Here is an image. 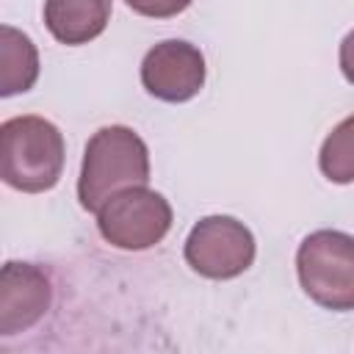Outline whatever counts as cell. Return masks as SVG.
<instances>
[{
    "label": "cell",
    "mask_w": 354,
    "mask_h": 354,
    "mask_svg": "<svg viewBox=\"0 0 354 354\" xmlns=\"http://www.w3.org/2000/svg\"><path fill=\"white\" fill-rule=\"evenodd\" d=\"M149 183V149L127 124L100 127L86 149L77 177V199L83 210L97 213L116 191Z\"/></svg>",
    "instance_id": "1"
},
{
    "label": "cell",
    "mask_w": 354,
    "mask_h": 354,
    "mask_svg": "<svg viewBox=\"0 0 354 354\" xmlns=\"http://www.w3.org/2000/svg\"><path fill=\"white\" fill-rule=\"evenodd\" d=\"M64 136L44 116H11L0 124V174L22 194H41L58 185L64 171Z\"/></svg>",
    "instance_id": "2"
},
{
    "label": "cell",
    "mask_w": 354,
    "mask_h": 354,
    "mask_svg": "<svg viewBox=\"0 0 354 354\" xmlns=\"http://www.w3.org/2000/svg\"><path fill=\"white\" fill-rule=\"evenodd\" d=\"M301 290L326 310H354V235L315 230L296 249Z\"/></svg>",
    "instance_id": "3"
},
{
    "label": "cell",
    "mask_w": 354,
    "mask_h": 354,
    "mask_svg": "<svg viewBox=\"0 0 354 354\" xmlns=\"http://www.w3.org/2000/svg\"><path fill=\"white\" fill-rule=\"evenodd\" d=\"M171 218L174 213L163 194L147 185H130L116 191L97 210V230L111 246L141 252L166 238Z\"/></svg>",
    "instance_id": "4"
},
{
    "label": "cell",
    "mask_w": 354,
    "mask_h": 354,
    "mask_svg": "<svg viewBox=\"0 0 354 354\" xmlns=\"http://www.w3.org/2000/svg\"><path fill=\"white\" fill-rule=\"evenodd\" d=\"M185 263L207 279H235L241 277L257 254L252 230L232 216H205L185 238Z\"/></svg>",
    "instance_id": "5"
},
{
    "label": "cell",
    "mask_w": 354,
    "mask_h": 354,
    "mask_svg": "<svg viewBox=\"0 0 354 354\" xmlns=\"http://www.w3.org/2000/svg\"><path fill=\"white\" fill-rule=\"evenodd\" d=\"M205 55L183 39L158 41L141 61V86L163 102H188L205 86Z\"/></svg>",
    "instance_id": "6"
},
{
    "label": "cell",
    "mask_w": 354,
    "mask_h": 354,
    "mask_svg": "<svg viewBox=\"0 0 354 354\" xmlns=\"http://www.w3.org/2000/svg\"><path fill=\"white\" fill-rule=\"evenodd\" d=\"M53 304L50 277L33 263L8 260L0 271V335L11 337L36 326Z\"/></svg>",
    "instance_id": "7"
},
{
    "label": "cell",
    "mask_w": 354,
    "mask_h": 354,
    "mask_svg": "<svg viewBox=\"0 0 354 354\" xmlns=\"http://www.w3.org/2000/svg\"><path fill=\"white\" fill-rule=\"evenodd\" d=\"M111 19V0H44V25L55 41L77 47L97 39Z\"/></svg>",
    "instance_id": "8"
},
{
    "label": "cell",
    "mask_w": 354,
    "mask_h": 354,
    "mask_svg": "<svg viewBox=\"0 0 354 354\" xmlns=\"http://www.w3.org/2000/svg\"><path fill=\"white\" fill-rule=\"evenodd\" d=\"M39 77V50L28 33L0 28V97H14L33 88Z\"/></svg>",
    "instance_id": "9"
},
{
    "label": "cell",
    "mask_w": 354,
    "mask_h": 354,
    "mask_svg": "<svg viewBox=\"0 0 354 354\" xmlns=\"http://www.w3.org/2000/svg\"><path fill=\"white\" fill-rule=\"evenodd\" d=\"M318 169L329 183H354V113L332 127L318 152Z\"/></svg>",
    "instance_id": "10"
},
{
    "label": "cell",
    "mask_w": 354,
    "mask_h": 354,
    "mask_svg": "<svg viewBox=\"0 0 354 354\" xmlns=\"http://www.w3.org/2000/svg\"><path fill=\"white\" fill-rule=\"evenodd\" d=\"M136 14L141 17H152V19H169V17H177L183 14L191 0H124Z\"/></svg>",
    "instance_id": "11"
},
{
    "label": "cell",
    "mask_w": 354,
    "mask_h": 354,
    "mask_svg": "<svg viewBox=\"0 0 354 354\" xmlns=\"http://www.w3.org/2000/svg\"><path fill=\"white\" fill-rule=\"evenodd\" d=\"M337 61H340V72H343V77L354 86V30H348V33L343 36Z\"/></svg>",
    "instance_id": "12"
}]
</instances>
